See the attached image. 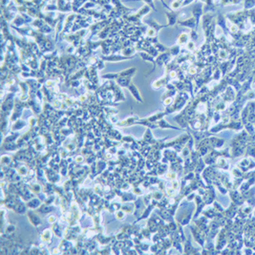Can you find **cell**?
Wrapping results in <instances>:
<instances>
[{
    "mask_svg": "<svg viewBox=\"0 0 255 255\" xmlns=\"http://www.w3.org/2000/svg\"><path fill=\"white\" fill-rule=\"evenodd\" d=\"M167 15V19H168V24L169 25H173L174 23L176 22V14H166Z\"/></svg>",
    "mask_w": 255,
    "mask_h": 255,
    "instance_id": "cell-1",
    "label": "cell"
},
{
    "mask_svg": "<svg viewBox=\"0 0 255 255\" xmlns=\"http://www.w3.org/2000/svg\"><path fill=\"white\" fill-rule=\"evenodd\" d=\"M181 3H182L181 0H175V1L172 2L171 7L173 8V9H178V8L181 6Z\"/></svg>",
    "mask_w": 255,
    "mask_h": 255,
    "instance_id": "cell-2",
    "label": "cell"
},
{
    "mask_svg": "<svg viewBox=\"0 0 255 255\" xmlns=\"http://www.w3.org/2000/svg\"><path fill=\"white\" fill-rule=\"evenodd\" d=\"M237 30H238V27H237L236 25H232L231 28H230V31L233 32V33H236Z\"/></svg>",
    "mask_w": 255,
    "mask_h": 255,
    "instance_id": "cell-3",
    "label": "cell"
},
{
    "mask_svg": "<svg viewBox=\"0 0 255 255\" xmlns=\"http://www.w3.org/2000/svg\"><path fill=\"white\" fill-rule=\"evenodd\" d=\"M155 35V31L152 30V29H149V31H148V35L152 36V35Z\"/></svg>",
    "mask_w": 255,
    "mask_h": 255,
    "instance_id": "cell-4",
    "label": "cell"
},
{
    "mask_svg": "<svg viewBox=\"0 0 255 255\" xmlns=\"http://www.w3.org/2000/svg\"><path fill=\"white\" fill-rule=\"evenodd\" d=\"M188 46H189V49H191V50L194 49V44H193V43H189Z\"/></svg>",
    "mask_w": 255,
    "mask_h": 255,
    "instance_id": "cell-5",
    "label": "cell"
},
{
    "mask_svg": "<svg viewBox=\"0 0 255 255\" xmlns=\"http://www.w3.org/2000/svg\"><path fill=\"white\" fill-rule=\"evenodd\" d=\"M175 75H176V74H175V73H174V72H172V73H171V76H174Z\"/></svg>",
    "mask_w": 255,
    "mask_h": 255,
    "instance_id": "cell-6",
    "label": "cell"
}]
</instances>
